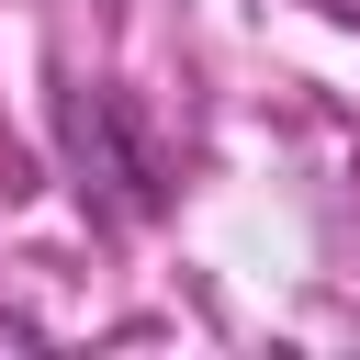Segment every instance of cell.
<instances>
[{
	"instance_id": "1",
	"label": "cell",
	"mask_w": 360,
	"mask_h": 360,
	"mask_svg": "<svg viewBox=\"0 0 360 360\" xmlns=\"http://www.w3.org/2000/svg\"><path fill=\"white\" fill-rule=\"evenodd\" d=\"M56 135H68L79 202H90L101 225H146V214L169 202V180H158V146L135 135L124 90H68V101H56Z\"/></svg>"
},
{
	"instance_id": "2",
	"label": "cell",
	"mask_w": 360,
	"mask_h": 360,
	"mask_svg": "<svg viewBox=\"0 0 360 360\" xmlns=\"http://www.w3.org/2000/svg\"><path fill=\"white\" fill-rule=\"evenodd\" d=\"M304 11H326V22H360V0H304Z\"/></svg>"
}]
</instances>
